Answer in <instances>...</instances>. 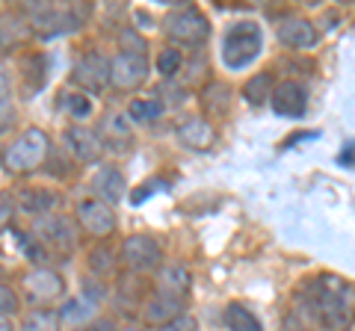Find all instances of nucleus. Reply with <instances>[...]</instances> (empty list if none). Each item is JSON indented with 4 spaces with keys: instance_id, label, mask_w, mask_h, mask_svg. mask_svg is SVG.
Segmentation results:
<instances>
[{
    "instance_id": "nucleus-1",
    "label": "nucleus",
    "mask_w": 355,
    "mask_h": 331,
    "mask_svg": "<svg viewBox=\"0 0 355 331\" xmlns=\"http://www.w3.org/2000/svg\"><path fill=\"white\" fill-rule=\"evenodd\" d=\"M302 307L320 325L340 331L355 319V287L335 275H323L305 287Z\"/></svg>"
},
{
    "instance_id": "nucleus-2",
    "label": "nucleus",
    "mask_w": 355,
    "mask_h": 331,
    "mask_svg": "<svg viewBox=\"0 0 355 331\" xmlns=\"http://www.w3.org/2000/svg\"><path fill=\"white\" fill-rule=\"evenodd\" d=\"M27 12V24L33 33L42 36H57V33H71L83 24V18L89 15V6L80 3H69V6H57V3H24Z\"/></svg>"
},
{
    "instance_id": "nucleus-3",
    "label": "nucleus",
    "mask_w": 355,
    "mask_h": 331,
    "mask_svg": "<svg viewBox=\"0 0 355 331\" xmlns=\"http://www.w3.org/2000/svg\"><path fill=\"white\" fill-rule=\"evenodd\" d=\"M51 154L48 134L42 127H27L18 139H12V145L3 151V166L12 172H36L44 166Z\"/></svg>"
},
{
    "instance_id": "nucleus-4",
    "label": "nucleus",
    "mask_w": 355,
    "mask_h": 331,
    "mask_svg": "<svg viewBox=\"0 0 355 331\" xmlns=\"http://www.w3.org/2000/svg\"><path fill=\"white\" fill-rule=\"evenodd\" d=\"M261 53V30L252 21H240V24L228 27L225 39H222V62L228 69H246V65Z\"/></svg>"
},
{
    "instance_id": "nucleus-5",
    "label": "nucleus",
    "mask_w": 355,
    "mask_h": 331,
    "mask_svg": "<svg viewBox=\"0 0 355 331\" xmlns=\"http://www.w3.org/2000/svg\"><path fill=\"white\" fill-rule=\"evenodd\" d=\"M163 33L172 42H178V45H202L210 33V24L196 6H181V9H169L166 12Z\"/></svg>"
},
{
    "instance_id": "nucleus-6",
    "label": "nucleus",
    "mask_w": 355,
    "mask_h": 331,
    "mask_svg": "<svg viewBox=\"0 0 355 331\" xmlns=\"http://www.w3.org/2000/svg\"><path fill=\"white\" fill-rule=\"evenodd\" d=\"M33 234L39 237L42 246L60 251V255H71L77 249V228L62 213H48V216L33 219Z\"/></svg>"
},
{
    "instance_id": "nucleus-7",
    "label": "nucleus",
    "mask_w": 355,
    "mask_h": 331,
    "mask_svg": "<svg viewBox=\"0 0 355 331\" xmlns=\"http://www.w3.org/2000/svg\"><path fill=\"white\" fill-rule=\"evenodd\" d=\"M121 263H125L130 272H154L163 267V249L154 237L130 234L121 242Z\"/></svg>"
},
{
    "instance_id": "nucleus-8",
    "label": "nucleus",
    "mask_w": 355,
    "mask_h": 331,
    "mask_svg": "<svg viewBox=\"0 0 355 331\" xmlns=\"http://www.w3.org/2000/svg\"><path fill=\"white\" fill-rule=\"evenodd\" d=\"M148 80V60L139 53H116L110 60V86L119 92H133Z\"/></svg>"
},
{
    "instance_id": "nucleus-9",
    "label": "nucleus",
    "mask_w": 355,
    "mask_h": 331,
    "mask_svg": "<svg viewBox=\"0 0 355 331\" xmlns=\"http://www.w3.org/2000/svg\"><path fill=\"white\" fill-rule=\"evenodd\" d=\"M77 225L92 237H107L116 231V213L101 198H80L77 202Z\"/></svg>"
},
{
    "instance_id": "nucleus-10",
    "label": "nucleus",
    "mask_w": 355,
    "mask_h": 331,
    "mask_svg": "<svg viewBox=\"0 0 355 331\" xmlns=\"http://www.w3.org/2000/svg\"><path fill=\"white\" fill-rule=\"evenodd\" d=\"M71 77H74V83L80 86V89L101 92L104 86L110 83V60L104 57V53H98V51H89V53H83V57L77 60Z\"/></svg>"
},
{
    "instance_id": "nucleus-11",
    "label": "nucleus",
    "mask_w": 355,
    "mask_h": 331,
    "mask_svg": "<svg viewBox=\"0 0 355 331\" xmlns=\"http://www.w3.org/2000/svg\"><path fill=\"white\" fill-rule=\"evenodd\" d=\"M62 142H65V151H69L77 163H98V160H101V154H104L101 136H98L95 130L83 127V125L65 127Z\"/></svg>"
},
{
    "instance_id": "nucleus-12",
    "label": "nucleus",
    "mask_w": 355,
    "mask_h": 331,
    "mask_svg": "<svg viewBox=\"0 0 355 331\" xmlns=\"http://www.w3.org/2000/svg\"><path fill=\"white\" fill-rule=\"evenodd\" d=\"M21 287H24V293L30 296V302L33 305H42V302H53V299H60L62 296V278L53 269H30L24 278H21Z\"/></svg>"
},
{
    "instance_id": "nucleus-13",
    "label": "nucleus",
    "mask_w": 355,
    "mask_h": 331,
    "mask_svg": "<svg viewBox=\"0 0 355 331\" xmlns=\"http://www.w3.org/2000/svg\"><path fill=\"white\" fill-rule=\"evenodd\" d=\"M57 204H60V195L51 193V190H42V186H21L15 193V207L24 216H33V219L53 213Z\"/></svg>"
},
{
    "instance_id": "nucleus-14",
    "label": "nucleus",
    "mask_w": 355,
    "mask_h": 331,
    "mask_svg": "<svg viewBox=\"0 0 355 331\" xmlns=\"http://www.w3.org/2000/svg\"><path fill=\"white\" fill-rule=\"evenodd\" d=\"M98 130H101V142L104 148L110 151H130L133 148V134H130V121L128 116L121 113H107L101 118V125H98Z\"/></svg>"
},
{
    "instance_id": "nucleus-15",
    "label": "nucleus",
    "mask_w": 355,
    "mask_h": 331,
    "mask_svg": "<svg viewBox=\"0 0 355 331\" xmlns=\"http://www.w3.org/2000/svg\"><path fill=\"white\" fill-rule=\"evenodd\" d=\"M272 109L279 116H287V118H299L305 116V107H308V98H305V89L293 80H287L282 86H275L272 89V98H270Z\"/></svg>"
},
{
    "instance_id": "nucleus-16",
    "label": "nucleus",
    "mask_w": 355,
    "mask_h": 331,
    "mask_svg": "<svg viewBox=\"0 0 355 331\" xmlns=\"http://www.w3.org/2000/svg\"><path fill=\"white\" fill-rule=\"evenodd\" d=\"M92 193H98L95 198H101V202H107L110 207L119 204L128 193L125 175H121L116 166H104V169H98L95 178H92Z\"/></svg>"
},
{
    "instance_id": "nucleus-17",
    "label": "nucleus",
    "mask_w": 355,
    "mask_h": 331,
    "mask_svg": "<svg viewBox=\"0 0 355 331\" xmlns=\"http://www.w3.org/2000/svg\"><path fill=\"white\" fill-rule=\"evenodd\" d=\"M216 139V130L210 127L207 118H187L181 127H178V142L190 151H205L214 145Z\"/></svg>"
},
{
    "instance_id": "nucleus-18",
    "label": "nucleus",
    "mask_w": 355,
    "mask_h": 331,
    "mask_svg": "<svg viewBox=\"0 0 355 331\" xmlns=\"http://www.w3.org/2000/svg\"><path fill=\"white\" fill-rule=\"evenodd\" d=\"M279 39L284 42L287 48L302 51V48H311L317 42V30L305 18H284L279 24Z\"/></svg>"
},
{
    "instance_id": "nucleus-19",
    "label": "nucleus",
    "mask_w": 355,
    "mask_h": 331,
    "mask_svg": "<svg viewBox=\"0 0 355 331\" xmlns=\"http://www.w3.org/2000/svg\"><path fill=\"white\" fill-rule=\"evenodd\" d=\"M142 314H146L151 325H166V323H172L175 316L184 314V299H175L169 293H154L146 302V311Z\"/></svg>"
},
{
    "instance_id": "nucleus-20",
    "label": "nucleus",
    "mask_w": 355,
    "mask_h": 331,
    "mask_svg": "<svg viewBox=\"0 0 355 331\" xmlns=\"http://www.w3.org/2000/svg\"><path fill=\"white\" fill-rule=\"evenodd\" d=\"M157 284H160L157 293H169L175 299H184V296L190 293V272H187V267H181V263H166V267H160Z\"/></svg>"
},
{
    "instance_id": "nucleus-21",
    "label": "nucleus",
    "mask_w": 355,
    "mask_h": 331,
    "mask_svg": "<svg viewBox=\"0 0 355 331\" xmlns=\"http://www.w3.org/2000/svg\"><path fill=\"white\" fill-rule=\"evenodd\" d=\"M62 316L53 307H33L21 319V331H60Z\"/></svg>"
},
{
    "instance_id": "nucleus-22",
    "label": "nucleus",
    "mask_w": 355,
    "mask_h": 331,
    "mask_svg": "<svg viewBox=\"0 0 355 331\" xmlns=\"http://www.w3.org/2000/svg\"><path fill=\"white\" fill-rule=\"evenodd\" d=\"M243 95H246V101L254 104V107H261L266 104L272 98V74L270 71H258V74H252L246 86H243Z\"/></svg>"
},
{
    "instance_id": "nucleus-23",
    "label": "nucleus",
    "mask_w": 355,
    "mask_h": 331,
    "mask_svg": "<svg viewBox=\"0 0 355 331\" xmlns=\"http://www.w3.org/2000/svg\"><path fill=\"white\" fill-rule=\"evenodd\" d=\"M228 104H231V89L225 83H207L202 89V107L210 116L228 113Z\"/></svg>"
},
{
    "instance_id": "nucleus-24",
    "label": "nucleus",
    "mask_w": 355,
    "mask_h": 331,
    "mask_svg": "<svg viewBox=\"0 0 355 331\" xmlns=\"http://www.w3.org/2000/svg\"><path fill=\"white\" fill-rule=\"evenodd\" d=\"M225 325H228V331H263L258 316H254L249 307L237 305V302H231L225 307Z\"/></svg>"
},
{
    "instance_id": "nucleus-25",
    "label": "nucleus",
    "mask_w": 355,
    "mask_h": 331,
    "mask_svg": "<svg viewBox=\"0 0 355 331\" xmlns=\"http://www.w3.org/2000/svg\"><path fill=\"white\" fill-rule=\"evenodd\" d=\"M15 121V104H12V83H9L6 69H0V134H6Z\"/></svg>"
},
{
    "instance_id": "nucleus-26",
    "label": "nucleus",
    "mask_w": 355,
    "mask_h": 331,
    "mask_svg": "<svg viewBox=\"0 0 355 331\" xmlns=\"http://www.w3.org/2000/svg\"><path fill=\"white\" fill-rule=\"evenodd\" d=\"M160 116H163V101L160 98H148V101L137 98V101H130V107H128V118L139 121V125H151V121H157Z\"/></svg>"
},
{
    "instance_id": "nucleus-27",
    "label": "nucleus",
    "mask_w": 355,
    "mask_h": 331,
    "mask_svg": "<svg viewBox=\"0 0 355 331\" xmlns=\"http://www.w3.org/2000/svg\"><path fill=\"white\" fill-rule=\"evenodd\" d=\"M86 260H89V269H92L95 275H101V278L116 272V255L107 246H95L92 251H89Z\"/></svg>"
},
{
    "instance_id": "nucleus-28",
    "label": "nucleus",
    "mask_w": 355,
    "mask_h": 331,
    "mask_svg": "<svg viewBox=\"0 0 355 331\" xmlns=\"http://www.w3.org/2000/svg\"><path fill=\"white\" fill-rule=\"evenodd\" d=\"M181 65H184V53L178 51V48H163L157 53V74L166 77V80L181 71Z\"/></svg>"
},
{
    "instance_id": "nucleus-29",
    "label": "nucleus",
    "mask_w": 355,
    "mask_h": 331,
    "mask_svg": "<svg viewBox=\"0 0 355 331\" xmlns=\"http://www.w3.org/2000/svg\"><path fill=\"white\" fill-rule=\"evenodd\" d=\"M119 48H121V53H139V57H146L148 42L139 36L137 27H125L119 33Z\"/></svg>"
},
{
    "instance_id": "nucleus-30",
    "label": "nucleus",
    "mask_w": 355,
    "mask_h": 331,
    "mask_svg": "<svg viewBox=\"0 0 355 331\" xmlns=\"http://www.w3.org/2000/svg\"><path fill=\"white\" fill-rule=\"evenodd\" d=\"M60 316L65 319V323H80V319L92 316V302H83V299H69L62 305Z\"/></svg>"
},
{
    "instance_id": "nucleus-31",
    "label": "nucleus",
    "mask_w": 355,
    "mask_h": 331,
    "mask_svg": "<svg viewBox=\"0 0 355 331\" xmlns=\"http://www.w3.org/2000/svg\"><path fill=\"white\" fill-rule=\"evenodd\" d=\"M18 246H21V251L30 258V263H48V251H44V246L39 240H33V237H27V234H21L18 231Z\"/></svg>"
},
{
    "instance_id": "nucleus-32",
    "label": "nucleus",
    "mask_w": 355,
    "mask_h": 331,
    "mask_svg": "<svg viewBox=\"0 0 355 331\" xmlns=\"http://www.w3.org/2000/svg\"><path fill=\"white\" fill-rule=\"evenodd\" d=\"M65 109L74 116V118H89L92 116V101L86 95H65Z\"/></svg>"
},
{
    "instance_id": "nucleus-33",
    "label": "nucleus",
    "mask_w": 355,
    "mask_h": 331,
    "mask_svg": "<svg viewBox=\"0 0 355 331\" xmlns=\"http://www.w3.org/2000/svg\"><path fill=\"white\" fill-rule=\"evenodd\" d=\"M15 198L9 195L6 190H0V231H6L9 222H12V216H15Z\"/></svg>"
},
{
    "instance_id": "nucleus-34",
    "label": "nucleus",
    "mask_w": 355,
    "mask_h": 331,
    "mask_svg": "<svg viewBox=\"0 0 355 331\" xmlns=\"http://www.w3.org/2000/svg\"><path fill=\"white\" fill-rule=\"evenodd\" d=\"M18 293L12 290V287H6V284H0V316H9V314H15L18 311Z\"/></svg>"
},
{
    "instance_id": "nucleus-35",
    "label": "nucleus",
    "mask_w": 355,
    "mask_h": 331,
    "mask_svg": "<svg viewBox=\"0 0 355 331\" xmlns=\"http://www.w3.org/2000/svg\"><path fill=\"white\" fill-rule=\"evenodd\" d=\"M160 331H196V319L190 314H181V316H175L172 323L160 325Z\"/></svg>"
},
{
    "instance_id": "nucleus-36",
    "label": "nucleus",
    "mask_w": 355,
    "mask_h": 331,
    "mask_svg": "<svg viewBox=\"0 0 355 331\" xmlns=\"http://www.w3.org/2000/svg\"><path fill=\"white\" fill-rule=\"evenodd\" d=\"M12 27H21V18H12ZM0 33H9V18L3 21V27H0ZM21 33H24V30H12V36H15V42L21 39Z\"/></svg>"
},
{
    "instance_id": "nucleus-37",
    "label": "nucleus",
    "mask_w": 355,
    "mask_h": 331,
    "mask_svg": "<svg viewBox=\"0 0 355 331\" xmlns=\"http://www.w3.org/2000/svg\"><path fill=\"white\" fill-rule=\"evenodd\" d=\"M86 331H113V323H110V319H98V323H92Z\"/></svg>"
},
{
    "instance_id": "nucleus-38",
    "label": "nucleus",
    "mask_w": 355,
    "mask_h": 331,
    "mask_svg": "<svg viewBox=\"0 0 355 331\" xmlns=\"http://www.w3.org/2000/svg\"><path fill=\"white\" fill-rule=\"evenodd\" d=\"M0 331H15L12 319H9V316H0Z\"/></svg>"
},
{
    "instance_id": "nucleus-39",
    "label": "nucleus",
    "mask_w": 355,
    "mask_h": 331,
    "mask_svg": "<svg viewBox=\"0 0 355 331\" xmlns=\"http://www.w3.org/2000/svg\"><path fill=\"white\" fill-rule=\"evenodd\" d=\"M125 331H142V328H139V325H128Z\"/></svg>"
}]
</instances>
